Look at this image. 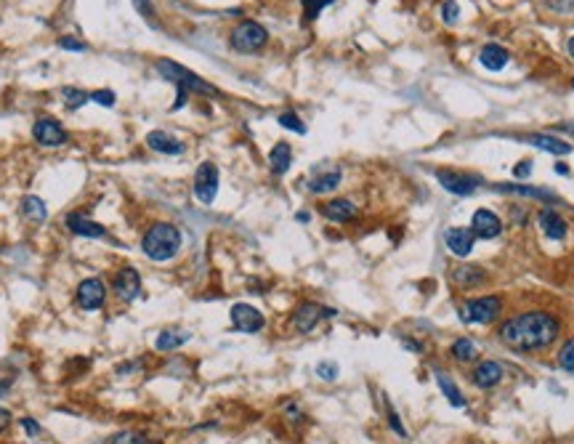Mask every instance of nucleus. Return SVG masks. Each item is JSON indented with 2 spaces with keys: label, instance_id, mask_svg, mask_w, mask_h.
I'll return each instance as SVG.
<instances>
[{
  "label": "nucleus",
  "instance_id": "f8f14e48",
  "mask_svg": "<svg viewBox=\"0 0 574 444\" xmlns=\"http://www.w3.org/2000/svg\"><path fill=\"white\" fill-rule=\"evenodd\" d=\"M232 322L240 333H258V330H263L266 319H263V314L258 312L255 306H250V303H234Z\"/></svg>",
  "mask_w": 574,
  "mask_h": 444
},
{
  "label": "nucleus",
  "instance_id": "6e6552de",
  "mask_svg": "<svg viewBox=\"0 0 574 444\" xmlns=\"http://www.w3.org/2000/svg\"><path fill=\"white\" fill-rule=\"evenodd\" d=\"M194 194L202 205H211L218 194V168L213 162H202L194 173Z\"/></svg>",
  "mask_w": 574,
  "mask_h": 444
},
{
  "label": "nucleus",
  "instance_id": "b1692460",
  "mask_svg": "<svg viewBox=\"0 0 574 444\" xmlns=\"http://www.w3.org/2000/svg\"><path fill=\"white\" fill-rule=\"evenodd\" d=\"M537 221H540V229L545 232V237H551V240H564L566 237V221L556 211H551V208L540 213Z\"/></svg>",
  "mask_w": 574,
  "mask_h": 444
},
{
  "label": "nucleus",
  "instance_id": "39448f33",
  "mask_svg": "<svg viewBox=\"0 0 574 444\" xmlns=\"http://www.w3.org/2000/svg\"><path fill=\"white\" fill-rule=\"evenodd\" d=\"M500 312H503V301L497 295H484V298H476V301L460 306V319L468 324H487L497 319Z\"/></svg>",
  "mask_w": 574,
  "mask_h": 444
},
{
  "label": "nucleus",
  "instance_id": "37998d69",
  "mask_svg": "<svg viewBox=\"0 0 574 444\" xmlns=\"http://www.w3.org/2000/svg\"><path fill=\"white\" fill-rule=\"evenodd\" d=\"M9 426H11V413H9V410H3V407H0V434H3V431H6Z\"/></svg>",
  "mask_w": 574,
  "mask_h": 444
},
{
  "label": "nucleus",
  "instance_id": "0eeeda50",
  "mask_svg": "<svg viewBox=\"0 0 574 444\" xmlns=\"http://www.w3.org/2000/svg\"><path fill=\"white\" fill-rule=\"evenodd\" d=\"M343 173L338 165H333V162H322V165H317L312 171V176H309V192L312 194H327V192H335L338 189V184H341Z\"/></svg>",
  "mask_w": 574,
  "mask_h": 444
},
{
  "label": "nucleus",
  "instance_id": "cd10ccee",
  "mask_svg": "<svg viewBox=\"0 0 574 444\" xmlns=\"http://www.w3.org/2000/svg\"><path fill=\"white\" fill-rule=\"evenodd\" d=\"M452 356L457 362H471L479 356V346L471 341V338H457L452 344Z\"/></svg>",
  "mask_w": 574,
  "mask_h": 444
},
{
  "label": "nucleus",
  "instance_id": "7c9ffc66",
  "mask_svg": "<svg viewBox=\"0 0 574 444\" xmlns=\"http://www.w3.org/2000/svg\"><path fill=\"white\" fill-rule=\"evenodd\" d=\"M277 120H280V125H282V128H287V131L301 133V136L306 133V122H303L301 117L295 115V112H282V115H280Z\"/></svg>",
  "mask_w": 574,
  "mask_h": 444
},
{
  "label": "nucleus",
  "instance_id": "f257e3e1",
  "mask_svg": "<svg viewBox=\"0 0 574 444\" xmlns=\"http://www.w3.org/2000/svg\"><path fill=\"white\" fill-rule=\"evenodd\" d=\"M558 319L545 312H526L500 327V341L516 352H540L556 341Z\"/></svg>",
  "mask_w": 574,
  "mask_h": 444
},
{
  "label": "nucleus",
  "instance_id": "9b49d317",
  "mask_svg": "<svg viewBox=\"0 0 574 444\" xmlns=\"http://www.w3.org/2000/svg\"><path fill=\"white\" fill-rule=\"evenodd\" d=\"M32 136L41 147H61L67 144V131L61 128V122H56L53 117H41V120L32 125Z\"/></svg>",
  "mask_w": 574,
  "mask_h": 444
},
{
  "label": "nucleus",
  "instance_id": "9d476101",
  "mask_svg": "<svg viewBox=\"0 0 574 444\" xmlns=\"http://www.w3.org/2000/svg\"><path fill=\"white\" fill-rule=\"evenodd\" d=\"M112 287H115V293H117L120 301H125V303L136 301L139 293H142V274L136 272L133 266H122L120 272L115 274Z\"/></svg>",
  "mask_w": 574,
  "mask_h": 444
},
{
  "label": "nucleus",
  "instance_id": "4be33fe9",
  "mask_svg": "<svg viewBox=\"0 0 574 444\" xmlns=\"http://www.w3.org/2000/svg\"><path fill=\"white\" fill-rule=\"evenodd\" d=\"M500 381H503V367L497 362H492V359L482 362L474 370V384L482 386V388H492V386H497Z\"/></svg>",
  "mask_w": 574,
  "mask_h": 444
},
{
  "label": "nucleus",
  "instance_id": "412c9836",
  "mask_svg": "<svg viewBox=\"0 0 574 444\" xmlns=\"http://www.w3.org/2000/svg\"><path fill=\"white\" fill-rule=\"evenodd\" d=\"M292 165V149L287 142H280L274 144L272 152H269V168H272L274 176H285V173L290 171Z\"/></svg>",
  "mask_w": 574,
  "mask_h": 444
},
{
  "label": "nucleus",
  "instance_id": "bb28decb",
  "mask_svg": "<svg viewBox=\"0 0 574 444\" xmlns=\"http://www.w3.org/2000/svg\"><path fill=\"white\" fill-rule=\"evenodd\" d=\"M61 101L67 110H80L83 104L91 101V93H85L83 88H75V85H64L61 88Z\"/></svg>",
  "mask_w": 574,
  "mask_h": 444
},
{
  "label": "nucleus",
  "instance_id": "72a5a7b5",
  "mask_svg": "<svg viewBox=\"0 0 574 444\" xmlns=\"http://www.w3.org/2000/svg\"><path fill=\"white\" fill-rule=\"evenodd\" d=\"M558 362H561L564 370L574 373V338H569V341L564 344V349H561V354H558Z\"/></svg>",
  "mask_w": 574,
  "mask_h": 444
},
{
  "label": "nucleus",
  "instance_id": "2f4dec72",
  "mask_svg": "<svg viewBox=\"0 0 574 444\" xmlns=\"http://www.w3.org/2000/svg\"><path fill=\"white\" fill-rule=\"evenodd\" d=\"M442 19H444V24H450V27L457 24V19H460V9H457L455 0H444L442 3Z\"/></svg>",
  "mask_w": 574,
  "mask_h": 444
},
{
  "label": "nucleus",
  "instance_id": "c9c22d12",
  "mask_svg": "<svg viewBox=\"0 0 574 444\" xmlns=\"http://www.w3.org/2000/svg\"><path fill=\"white\" fill-rule=\"evenodd\" d=\"M317 375H319L322 381H335V378H338V364L330 362V359H324V362L317 364Z\"/></svg>",
  "mask_w": 574,
  "mask_h": 444
},
{
  "label": "nucleus",
  "instance_id": "423d86ee",
  "mask_svg": "<svg viewBox=\"0 0 574 444\" xmlns=\"http://www.w3.org/2000/svg\"><path fill=\"white\" fill-rule=\"evenodd\" d=\"M107 301V285L101 277H85L80 280L78 290H75V303L80 306L83 312H99Z\"/></svg>",
  "mask_w": 574,
  "mask_h": 444
},
{
  "label": "nucleus",
  "instance_id": "6ab92c4d",
  "mask_svg": "<svg viewBox=\"0 0 574 444\" xmlns=\"http://www.w3.org/2000/svg\"><path fill=\"white\" fill-rule=\"evenodd\" d=\"M508 59H511V53H508L503 46H494V43L484 46L482 53H479L482 67H484V70H489V72H500L505 64H508Z\"/></svg>",
  "mask_w": 574,
  "mask_h": 444
},
{
  "label": "nucleus",
  "instance_id": "c756f323",
  "mask_svg": "<svg viewBox=\"0 0 574 444\" xmlns=\"http://www.w3.org/2000/svg\"><path fill=\"white\" fill-rule=\"evenodd\" d=\"M436 381H439V386H442V391H444V396L450 399V404L452 407H463L465 404V399L460 396V391H457V386L447 378V373H442V370H436Z\"/></svg>",
  "mask_w": 574,
  "mask_h": 444
},
{
  "label": "nucleus",
  "instance_id": "a211bd4d",
  "mask_svg": "<svg viewBox=\"0 0 574 444\" xmlns=\"http://www.w3.org/2000/svg\"><path fill=\"white\" fill-rule=\"evenodd\" d=\"M524 142L537 147V149L551 152V154H569L572 152V144L564 142V139H556V136H548V133H532V136H524Z\"/></svg>",
  "mask_w": 574,
  "mask_h": 444
},
{
  "label": "nucleus",
  "instance_id": "5701e85b",
  "mask_svg": "<svg viewBox=\"0 0 574 444\" xmlns=\"http://www.w3.org/2000/svg\"><path fill=\"white\" fill-rule=\"evenodd\" d=\"M494 192L500 194H519V197H534V200L556 202V194L548 189H537V186H524V184H497Z\"/></svg>",
  "mask_w": 574,
  "mask_h": 444
},
{
  "label": "nucleus",
  "instance_id": "7ed1b4c3",
  "mask_svg": "<svg viewBox=\"0 0 574 444\" xmlns=\"http://www.w3.org/2000/svg\"><path fill=\"white\" fill-rule=\"evenodd\" d=\"M154 70L160 72L165 80L176 83V85H179V91H184V93L197 91V93H213V96L218 93L211 85V83H205L202 78H197L191 70H186V67L176 64V61H171V59H157V61H154Z\"/></svg>",
  "mask_w": 574,
  "mask_h": 444
},
{
  "label": "nucleus",
  "instance_id": "49530a36",
  "mask_svg": "<svg viewBox=\"0 0 574 444\" xmlns=\"http://www.w3.org/2000/svg\"><path fill=\"white\" fill-rule=\"evenodd\" d=\"M6 388H9V384H0V396H3V391H6Z\"/></svg>",
  "mask_w": 574,
  "mask_h": 444
},
{
  "label": "nucleus",
  "instance_id": "4c0bfd02",
  "mask_svg": "<svg viewBox=\"0 0 574 444\" xmlns=\"http://www.w3.org/2000/svg\"><path fill=\"white\" fill-rule=\"evenodd\" d=\"M21 428L27 431V436H32V439H38L41 436V423L38 421H32V418H21Z\"/></svg>",
  "mask_w": 574,
  "mask_h": 444
},
{
  "label": "nucleus",
  "instance_id": "aec40b11",
  "mask_svg": "<svg viewBox=\"0 0 574 444\" xmlns=\"http://www.w3.org/2000/svg\"><path fill=\"white\" fill-rule=\"evenodd\" d=\"M322 216L327 221H351L354 216H356V205L351 200H330L322 205Z\"/></svg>",
  "mask_w": 574,
  "mask_h": 444
},
{
  "label": "nucleus",
  "instance_id": "79ce46f5",
  "mask_svg": "<svg viewBox=\"0 0 574 444\" xmlns=\"http://www.w3.org/2000/svg\"><path fill=\"white\" fill-rule=\"evenodd\" d=\"M133 6H136V11H139L142 16L152 19V6H149V0H133Z\"/></svg>",
  "mask_w": 574,
  "mask_h": 444
},
{
  "label": "nucleus",
  "instance_id": "a18cd8bd",
  "mask_svg": "<svg viewBox=\"0 0 574 444\" xmlns=\"http://www.w3.org/2000/svg\"><path fill=\"white\" fill-rule=\"evenodd\" d=\"M566 51H569V56H572V59H574V38H572V41H569V46H566Z\"/></svg>",
  "mask_w": 574,
  "mask_h": 444
},
{
  "label": "nucleus",
  "instance_id": "dca6fc26",
  "mask_svg": "<svg viewBox=\"0 0 574 444\" xmlns=\"http://www.w3.org/2000/svg\"><path fill=\"white\" fill-rule=\"evenodd\" d=\"M64 223H67V229H70L72 234H78V237H88V240H99V237L107 234V229H104L101 223L85 218L83 213H70V216L64 218Z\"/></svg>",
  "mask_w": 574,
  "mask_h": 444
},
{
  "label": "nucleus",
  "instance_id": "e433bc0d",
  "mask_svg": "<svg viewBox=\"0 0 574 444\" xmlns=\"http://www.w3.org/2000/svg\"><path fill=\"white\" fill-rule=\"evenodd\" d=\"M91 101H96V104H104V107H115V91H110V88H99V91L91 93Z\"/></svg>",
  "mask_w": 574,
  "mask_h": 444
},
{
  "label": "nucleus",
  "instance_id": "20e7f679",
  "mask_svg": "<svg viewBox=\"0 0 574 444\" xmlns=\"http://www.w3.org/2000/svg\"><path fill=\"white\" fill-rule=\"evenodd\" d=\"M266 41H269L266 27L253 19L237 24L232 30V38H229L232 48L237 51V53H255V51H261L263 46H266Z\"/></svg>",
  "mask_w": 574,
  "mask_h": 444
},
{
  "label": "nucleus",
  "instance_id": "4468645a",
  "mask_svg": "<svg viewBox=\"0 0 574 444\" xmlns=\"http://www.w3.org/2000/svg\"><path fill=\"white\" fill-rule=\"evenodd\" d=\"M436 179H439V184H442L447 192L457 194V197H468V194H474L476 186H479V181H476L474 176H465V173H455V171H439Z\"/></svg>",
  "mask_w": 574,
  "mask_h": 444
},
{
  "label": "nucleus",
  "instance_id": "393cba45",
  "mask_svg": "<svg viewBox=\"0 0 574 444\" xmlns=\"http://www.w3.org/2000/svg\"><path fill=\"white\" fill-rule=\"evenodd\" d=\"M21 216L24 218H30V221L41 223L48 218V211H46V202L41 197H35V194H27L24 200H21Z\"/></svg>",
  "mask_w": 574,
  "mask_h": 444
},
{
  "label": "nucleus",
  "instance_id": "f704fd0d",
  "mask_svg": "<svg viewBox=\"0 0 574 444\" xmlns=\"http://www.w3.org/2000/svg\"><path fill=\"white\" fill-rule=\"evenodd\" d=\"M330 3H335V0H303V9H306V19L312 21L319 16V11L324 9V6H330Z\"/></svg>",
  "mask_w": 574,
  "mask_h": 444
},
{
  "label": "nucleus",
  "instance_id": "f03ea898",
  "mask_svg": "<svg viewBox=\"0 0 574 444\" xmlns=\"http://www.w3.org/2000/svg\"><path fill=\"white\" fill-rule=\"evenodd\" d=\"M142 250L152 261H171L176 253L181 250V232L176 223L157 221L142 237Z\"/></svg>",
  "mask_w": 574,
  "mask_h": 444
},
{
  "label": "nucleus",
  "instance_id": "de8ad7c7",
  "mask_svg": "<svg viewBox=\"0 0 574 444\" xmlns=\"http://www.w3.org/2000/svg\"><path fill=\"white\" fill-rule=\"evenodd\" d=\"M572 85H574V83H572Z\"/></svg>",
  "mask_w": 574,
  "mask_h": 444
},
{
  "label": "nucleus",
  "instance_id": "473e14b6",
  "mask_svg": "<svg viewBox=\"0 0 574 444\" xmlns=\"http://www.w3.org/2000/svg\"><path fill=\"white\" fill-rule=\"evenodd\" d=\"M110 444H149V439L144 434H133V431H120L112 436Z\"/></svg>",
  "mask_w": 574,
  "mask_h": 444
},
{
  "label": "nucleus",
  "instance_id": "c03bdc74",
  "mask_svg": "<svg viewBox=\"0 0 574 444\" xmlns=\"http://www.w3.org/2000/svg\"><path fill=\"white\" fill-rule=\"evenodd\" d=\"M556 173H564V176H566V173H569V168H566L564 162H558V165H556Z\"/></svg>",
  "mask_w": 574,
  "mask_h": 444
},
{
  "label": "nucleus",
  "instance_id": "c85d7f7f",
  "mask_svg": "<svg viewBox=\"0 0 574 444\" xmlns=\"http://www.w3.org/2000/svg\"><path fill=\"white\" fill-rule=\"evenodd\" d=\"M484 280H487V274L482 269H476V266H460L455 272V282L460 285V287H471V285L484 282Z\"/></svg>",
  "mask_w": 574,
  "mask_h": 444
},
{
  "label": "nucleus",
  "instance_id": "ea45409f",
  "mask_svg": "<svg viewBox=\"0 0 574 444\" xmlns=\"http://www.w3.org/2000/svg\"><path fill=\"white\" fill-rule=\"evenodd\" d=\"M388 423H391V428L396 431V434L402 436V439H407V431H404V426L399 423V415L393 413V410H388Z\"/></svg>",
  "mask_w": 574,
  "mask_h": 444
},
{
  "label": "nucleus",
  "instance_id": "2eb2a0df",
  "mask_svg": "<svg viewBox=\"0 0 574 444\" xmlns=\"http://www.w3.org/2000/svg\"><path fill=\"white\" fill-rule=\"evenodd\" d=\"M444 243H447V248H450L455 255L465 258V255H471V253H474L476 237H474V232H471V229L455 226V229H447V232H444Z\"/></svg>",
  "mask_w": 574,
  "mask_h": 444
},
{
  "label": "nucleus",
  "instance_id": "58836bf2",
  "mask_svg": "<svg viewBox=\"0 0 574 444\" xmlns=\"http://www.w3.org/2000/svg\"><path fill=\"white\" fill-rule=\"evenodd\" d=\"M59 46H61V48H67V51H78V53H80V51H85V43L75 41V38H61Z\"/></svg>",
  "mask_w": 574,
  "mask_h": 444
},
{
  "label": "nucleus",
  "instance_id": "1a4fd4ad",
  "mask_svg": "<svg viewBox=\"0 0 574 444\" xmlns=\"http://www.w3.org/2000/svg\"><path fill=\"white\" fill-rule=\"evenodd\" d=\"M324 317H335V309H324L319 303H301L292 314V324L298 333H312Z\"/></svg>",
  "mask_w": 574,
  "mask_h": 444
},
{
  "label": "nucleus",
  "instance_id": "ddd939ff",
  "mask_svg": "<svg viewBox=\"0 0 574 444\" xmlns=\"http://www.w3.org/2000/svg\"><path fill=\"white\" fill-rule=\"evenodd\" d=\"M471 232H474V237H479V240H494L497 234L503 232V221H500L497 213L482 208V211H476L474 218H471Z\"/></svg>",
  "mask_w": 574,
  "mask_h": 444
},
{
  "label": "nucleus",
  "instance_id": "f3484780",
  "mask_svg": "<svg viewBox=\"0 0 574 444\" xmlns=\"http://www.w3.org/2000/svg\"><path fill=\"white\" fill-rule=\"evenodd\" d=\"M147 147L152 152H157V154H181L184 152V144L165 131H152L147 136Z\"/></svg>",
  "mask_w": 574,
  "mask_h": 444
},
{
  "label": "nucleus",
  "instance_id": "a19ab883",
  "mask_svg": "<svg viewBox=\"0 0 574 444\" xmlns=\"http://www.w3.org/2000/svg\"><path fill=\"white\" fill-rule=\"evenodd\" d=\"M529 173H532V162H529V160L521 162V165H516V168H514V176H516V179H526Z\"/></svg>",
  "mask_w": 574,
  "mask_h": 444
},
{
  "label": "nucleus",
  "instance_id": "a878e982",
  "mask_svg": "<svg viewBox=\"0 0 574 444\" xmlns=\"http://www.w3.org/2000/svg\"><path fill=\"white\" fill-rule=\"evenodd\" d=\"M189 338L191 335L186 333V330H162V333L157 335L154 346H157V352H173V349H179V346L186 344Z\"/></svg>",
  "mask_w": 574,
  "mask_h": 444
}]
</instances>
